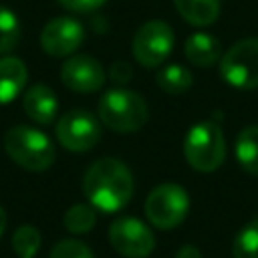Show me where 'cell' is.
<instances>
[{
  "label": "cell",
  "mask_w": 258,
  "mask_h": 258,
  "mask_svg": "<svg viewBox=\"0 0 258 258\" xmlns=\"http://www.w3.org/2000/svg\"><path fill=\"white\" fill-rule=\"evenodd\" d=\"M83 191L93 208L101 212H119L133 196V175L129 167L115 159H97L83 177Z\"/></svg>",
  "instance_id": "1"
},
{
  "label": "cell",
  "mask_w": 258,
  "mask_h": 258,
  "mask_svg": "<svg viewBox=\"0 0 258 258\" xmlns=\"http://www.w3.org/2000/svg\"><path fill=\"white\" fill-rule=\"evenodd\" d=\"M97 115L111 131L135 133L145 125L149 109L139 93L129 89H111L99 99Z\"/></svg>",
  "instance_id": "2"
},
{
  "label": "cell",
  "mask_w": 258,
  "mask_h": 258,
  "mask_svg": "<svg viewBox=\"0 0 258 258\" xmlns=\"http://www.w3.org/2000/svg\"><path fill=\"white\" fill-rule=\"evenodd\" d=\"M4 149L10 159L28 169L44 171L54 163V145L38 129L28 125H16L4 135Z\"/></svg>",
  "instance_id": "3"
},
{
  "label": "cell",
  "mask_w": 258,
  "mask_h": 258,
  "mask_svg": "<svg viewBox=\"0 0 258 258\" xmlns=\"http://www.w3.org/2000/svg\"><path fill=\"white\" fill-rule=\"evenodd\" d=\"M183 155L196 171H216L226 157V139L220 125L212 119L194 125L185 135Z\"/></svg>",
  "instance_id": "4"
},
{
  "label": "cell",
  "mask_w": 258,
  "mask_h": 258,
  "mask_svg": "<svg viewBox=\"0 0 258 258\" xmlns=\"http://www.w3.org/2000/svg\"><path fill=\"white\" fill-rule=\"evenodd\" d=\"M189 210L187 191L177 183L153 187L145 200V216L159 230H171L183 222Z\"/></svg>",
  "instance_id": "5"
},
{
  "label": "cell",
  "mask_w": 258,
  "mask_h": 258,
  "mask_svg": "<svg viewBox=\"0 0 258 258\" xmlns=\"http://www.w3.org/2000/svg\"><path fill=\"white\" fill-rule=\"evenodd\" d=\"M222 79L236 89L258 87V38H244L232 44L220 58Z\"/></svg>",
  "instance_id": "6"
},
{
  "label": "cell",
  "mask_w": 258,
  "mask_h": 258,
  "mask_svg": "<svg viewBox=\"0 0 258 258\" xmlns=\"http://www.w3.org/2000/svg\"><path fill=\"white\" fill-rule=\"evenodd\" d=\"M175 42L173 28L163 20H149L133 34V56L147 69L159 67L171 52Z\"/></svg>",
  "instance_id": "7"
},
{
  "label": "cell",
  "mask_w": 258,
  "mask_h": 258,
  "mask_svg": "<svg viewBox=\"0 0 258 258\" xmlns=\"http://www.w3.org/2000/svg\"><path fill=\"white\" fill-rule=\"evenodd\" d=\"M109 242L125 258H147L155 248L151 230L133 216H123L111 222Z\"/></svg>",
  "instance_id": "8"
},
{
  "label": "cell",
  "mask_w": 258,
  "mask_h": 258,
  "mask_svg": "<svg viewBox=\"0 0 258 258\" xmlns=\"http://www.w3.org/2000/svg\"><path fill=\"white\" fill-rule=\"evenodd\" d=\"M101 137L97 119L85 109H73L64 113L56 123V139L69 151H87Z\"/></svg>",
  "instance_id": "9"
},
{
  "label": "cell",
  "mask_w": 258,
  "mask_h": 258,
  "mask_svg": "<svg viewBox=\"0 0 258 258\" xmlns=\"http://www.w3.org/2000/svg\"><path fill=\"white\" fill-rule=\"evenodd\" d=\"M85 38V30L79 20L71 16H56L48 20L40 32V46L50 56L73 54Z\"/></svg>",
  "instance_id": "10"
},
{
  "label": "cell",
  "mask_w": 258,
  "mask_h": 258,
  "mask_svg": "<svg viewBox=\"0 0 258 258\" xmlns=\"http://www.w3.org/2000/svg\"><path fill=\"white\" fill-rule=\"evenodd\" d=\"M60 81L75 93H95L105 83V71L97 58L75 54L60 67Z\"/></svg>",
  "instance_id": "11"
},
{
  "label": "cell",
  "mask_w": 258,
  "mask_h": 258,
  "mask_svg": "<svg viewBox=\"0 0 258 258\" xmlns=\"http://www.w3.org/2000/svg\"><path fill=\"white\" fill-rule=\"evenodd\" d=\"M22 107L24 113L38 125H48L54 121L56 111H58V101L56 95L50 87L46 85H32L24 97H22Z\"/></svg>",
  "instance_id": "12"
},
{
  "label": "cell",
  "mask_w": 258,
  "mask_h": 258,
  "mask_svg": "<svg viewBox=\"0 0 258 258\" xmlns=\"http://www.w3.org/2000/svg\"><path fill=\"white\" fill-rule=\"evenodd\" d=\"M28 79L26 64L16 56H2L0 58V105L14 101Z\"/></svg>",
  "instance_id": "13"
},
{
  "label": "cell",
  "mask_w": 258,
  "mask_h": 258,
  "mask_svg": "<svg viewBox=\"0 0 258 258\" xmlns=\"http://www.w3.org/2000/svg\"><path fill=\"white\" fill-rule=\"evenodd\" d=\"M185 58L196 67H212L222 58V44L208 32H194L185 40Z\"/></svg>",
  "instance_id": "14"
},
{
  "label": "cell",
  "mask_w": 258,
  "mask_h": 258,
  "mask_svg": "<svg viewBox=\"0 0 258 258\" xmlns=\"http://www.w3.org/2000/svg\"><path fill=\"white\" fill-rule=\"evenodd\" d=\"M181 18L194 26H208L220 16V0H173Z\"/></svg>",
  "instance_id": "15"
},
{
  "label": "cell",
  "mask_w": 258,
  "mask_h": 258,
  "mask_svg": "<svg viewBox=\"0 0 258 258\" xmlns=\"http://www.w3.org/2000/svg\"><path fill=\"white\" fill-rule=\"evenodd\" d=\"M236 159L246 173L258 177V125H250L238 133Z\"/></svg>",
  "instance_id": "16"
},
{
  "label": "cell",
  "mask_w": 258,
  "mask_h": 258,
  "mask_svg": "<svg viewBox=\"0 0 258 258\" xmlns=\"http://www.w3.org/2000/svg\"><path fill=\"white\" fill-rule=\"evenodd\" d=\"M157 85L169 95H181L194 85V75L183 64H167L157 73Z\"/></svg>",
  "instance_id": "17"
},
{
  "label": "cell",
  "mask_w": 258,
  "mask_h": 258,
  "mask_svg": "<svg viewBox=\"0 0 258 258\" xmlns=\"http://www.w3.org/2000/svg\"><path fill=\"white\" fill-rule=\"evenodd\" d=\"M62 222L71 234H85L93 230L97 222V214H95V208L89 204H75L64 212Z\"/></svg>",
  "instance_id": "18"
},
{
  "label": "cell",
  "mask_w": 258,
  "mask_h": 258,
  "mask_svg": "<svg viewBox=\"0 0 258 258\" xmlns=\"http://www.w3.org/2000/svg\"><path fill=\"white\" fill-rule=\"evenodd\" d=\"M234 258H258V218L250 220L234 238Z\"/></svg>",
  "instance_id": "19"
},
{
  "label": "cell",
  "mask_w": 258,
  "mask_h": 258,
  "mask_svg": "<svg viewBox=\"0 0 258 258\" xmlns=\"http://www.w3.org/2000/svg\"><path fill=\"white\" fill-rule=\"evenodd\" d=\"M20 22L12 10L0 4V54H6L18 46Z\"/></svg>",
  "instance_id": "20"
},
{
  "label": "cell",
  "mask_w": 258,
  "mask_h": 258,
  "mask_svg": "<svg viewBox=\"0 0 258 258\" xmlns=\"http://www.w3.org/2000/svg\"><path fill=\"white\" fill-rule=\"evenodd\" d=\"M40 232L34 226H20L12 234V248L18 258H32L40 250Z\"/></svg>",
  "instance_id": "21"
},
{
  "label": "cell",
  "mask_w": 258,
  "mask_h": 258,
  "mask_svg": "<svg viewBox=\"0 0 258 258\" xmlns=\"http://www.w3.org/2000/svg\"><path fill=\"white\" fill-rule=\"evenodd\" d=\"M50 258H95L91 248L87 244H83L81 240H60L52 250H50Z\"/></svg>",
  "instance_id": "22"
},
{
  "label": "cell",
  "mask_w": 258,
  "mask_h": 258,
  "mask_svg": "<svg viewBox=\"0 0 258 258\" xmlns=\"http://www.w3.org/2000/svg\"><path fill=\"white\" fill-rule=\"evenodd\" d=\"M58 2L73 12H93L99 6H103L107 0H58Z\"/></svg>",
  "instance_id": "23"
},
{
  "label": "cell",
  "mask_w": 258,
  "mask_h": 258,
  "mask_svg": "<svg viewBox=\"0 0 258 258\" xmlns=\"http://www.w3.org/2000/svg\"><path fill=\"white\" fill-rule=\"evenodd\" d=\"M109 77H111V81L123 85V83H127V81L131 79V67H129L127 62H123V60H117V62L111 64Z\"/></svg>",
  "instance_id": "24"
},
{
  "label": "cell",
  "mask_w": 258,
  "mask_h": 258,
  "mask_svg": "<svg viewBox=\"0 0 258 258\" xmlns=\"http://www.w3.org/2000/svg\"><path fill=\"white\" fill-rule=\"evenodd\" d=\"M175 258H202V254H200V250H198L196 246L185 244V246H181V248L177 250Z\"/></svg>",
  "instance_id": "25"
},
{
  "label": "cell",
  "mask_w": 258,
  "mask_h": 258,
  "mask_svg": "<svg viewBox=\"0 0 258 258\" xmlns=\"http://www.w3.org/2000/svg\"><path fill=\"white\" fill-rule=\"evenodd\" d=\"M4 228H6V212H4L2 206H0V236L4 234Z\"/></svg>",
  "instance_id": "26"
}]
</instances>
